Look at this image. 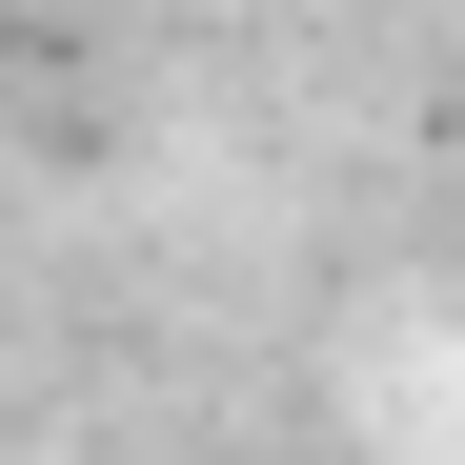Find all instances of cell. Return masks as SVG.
I'll use <instances>...</instances> for the list:
<instances>
[]
</instances>
